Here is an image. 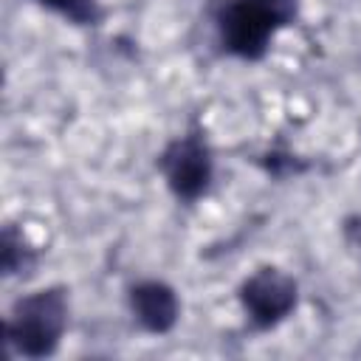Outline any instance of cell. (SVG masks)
Returning a JSON list of instances; mask_svg holds the SVG:
<instances>
[{
    "instance_id": "8992f818",
    "label": "cell",
    "mask_w": 361,
    "mask_h": 361,
    "mask_svg": "<svg viewBox=\"0 0 361 361\" xmlns=\"http://www.w3.org/2000/svg\"><path fill=\"white\" fill-rule=\"evenodd\" d=\"M34 248L28 245V240L23 237V231H17L14 226L3 228V274L14 276L23 274L28 268H34Z\"/></svg>"
},
{
    "instance_id": "3957f363",
    "label": "cell",
    "mask_w": 361,
    "mask_h": 361,
    "mask_svg": "<svg viewBox=\"0 0 361 361\" xmlns=\"http://www.w3.org/2000/svg\"><path fill=\"white\" fill-rule=\"evenodd\" d=\"M158 169L166 180L169 192L178 200L195 203L206 195V189L212 183V172H214L212 149L200 133L178 135L158 155Z\"/></svg>"
},
{
    "instance_id": "52a82bcc",
    "label": "cell",
    "mask_w": 361,
    "mask_h": 361,
    "mask_svg": "<svg viewBox=\"0 0 361 361\" xmlns=\"http://www.w3.org/2000/svg\"><path fill=\"white\" fill-rule=\"evenodd\" d=\"M42 8L65 17L73 25H96L102 20V8L99 0H34Z\"/></svg>"
},
{
    "instance_id": "6da1fadb",
    "label": "cell",
    "mask_w": 361,
    "mask_h": 361,
    "mask_svg": "<svg viewBox=\"0 0 361 361\" xmlns=\"http://www.w3.org/2000/svg\"><path fill=\"white\" fill-rule=\"evenodd\" d=\"M296 14L299 0H223L214 11V28L228 56L257 62Z\"/></svg>"
},
{
    "instance_id": "277c9868",
    "label": "cell",
    "mask_w": 361,
    "mask_h": 361,
    "mask_svg": "<svg viewBox=\"0 0 361 361\" xmlns=\"http://www.w3.org/2000/svg\"><path fill=\"white\" fill-rule=\"evenodd\" d=\"M240 305L245 319L257 330H271L282 324L299 302V288L296 279L274 265L257 268L243 285H240Z\"/></svg>"
},
{
    "instance_id": "7a4b0ae2",
    "label": "cell",
    "mask_w": 361,
    "mask_h": 361,
    "mask_svg": "<svg viewBox=\"0 0 361 361\" xmlns=\"http://www.w3.org/2000/svg\"><path fill=\"white\" fill-rule=\"evenodd\" d=\"M68 330V290L54 285L20 296L6 316V344L17 355H54Z\"/></svg>"
},
{
    "instance_id": "5b68a950",
    "label": "cell",
    "mask_w": 361,
    "mask_h": 361,
    "mask_svg": "<svg viewBox=\"0 0 361 361\" xmlns=\"http://www.w3.org/2000/svg\"><path fill=\"white\" fill-rule=\"evenodd\" d=\"M127 302H130L133 319L152 336H164L178 324V316H180L178 293L161 279L135 282L127 293Z\"/></svg>"
}]
</instances>
